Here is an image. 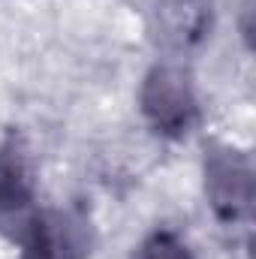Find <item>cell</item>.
<instances>
[{"label": "cell", "mask_w": 256, "mask_h": 259, "mask_svg": "<svg viewBox=\"0 0 256 259\" xmlns=\"http://www.w3.org/2000/svg\"><path fill=\"white\" fill-rule=\"evenodd\" d=\"M139 109L154 133L169 139L187 136L199 121V100L190 72L175 64L151 66L139 88Z\"/></svg>", "instance_id": "cell-1"}, {"label": "cell", "mask_w": 256, "mask_h": 259, "mask_svg": "<svg viewBox=\"0 0 256 259\" xmlns=\"http://www.w3.org/2000/svg\"><path fill=\"white\" fill-rule=\"evenodd\" d=\"M205 199L223 223H238L253 208L250 157L229 145H214L205 154Z\"/></svg>", "instance_id": "cell-2"}, {"label": "cell", "mask_w": 256, "mask_h": 259, "mask_svg": "<svg viewBox=\"0 0 256 259\" xmlns=\"http://www.w3.org/2000/svg\"><path fill=\"white\" fill-rule=\"evenodd\" d=\"M18 241L21 259H88L91 223L78 211H36Z\"/></svg>", "instance_id": "cell-3"}, {"label": "cell", "mask_w": 256, "mask_h": 259, "mask_svg": "<svg viewBox=\"0 0 256 259\" xmlns=\"http://www.w3.org/2000/svg\"><path fill=\"white\" fill-rule=\"evenodd\" d=\"M36 187L27 157L15 142L0 148V232L21 238L36 217Z\"/></svg>", "instance_id": "cell-4"}, {"label": "cell", "mask_w": 256, "mask_h": 259, "mask_svg": "<svg viewBox=\"0 0 256 259\" xmlns=\"http://www.w3.org/2000/svg\"><path fill=\"white\" fill-rule=\"evenodd\" d=\"M211 21V0H160L154 9V36L169 52H190L208 36Z\"/></svg>", "instance_id": "cell-5"}, {"label": "cell", "mask_w": 256, "mask_h": 259, "mask_svg": "<svg viewBox=\"0 0 256 259\" xmlns=\"http://www.w3.org/2000/svg\"><path fill=\"white\" fill-rule=\"evenodd\" d=\"M139 259H193L187 241L172 232V229H154L142 247H139Z\"/></svg>", "instance_id": "cell-6"}]
</instances>
